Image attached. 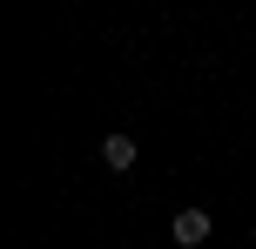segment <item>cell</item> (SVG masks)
<instances>
[{"instance_id": "cell-3", "label": "cell", "mask_w": 256, "mask_h": 249, "mask_svg": "<svg viewBox=\"0 0 256 249\" xmlns=\"http://www.w3.org/2000/svg\"><path fill=\"white\" fill-rule=\"evenodd\" d=\"M250 236H256V229H250Z\"/></svg>"}, {"instance_id": "cell-2", "label": "cell", "mask_w": 256, "mask_h": 249, "mask_svg": "<svg viewBox=\"0 0 256 249\" xmlns=\"http://www.w3.org/2000/svg\"><path fill=\"white\" fill-rule=\"evenodd\" d=\"M102 162H108L115 175H122V169H135V135H122V128H115V135H102Z\"/></svg>"}, {"instance_id": "cell-1", "label": "cell", "mask_w": 256, "mask_h": 249, "mask_svg": "<svg viewBox=\"0 0 256 249\" xmlns=\"http://www.w3.org/2000/svg\"><path fill=\"white\" fill-rule=\"evenodd\" d=\"M209 209H176V223H168V236H176V249H202L209 243Z\"/></svg>"}]
</instances>
